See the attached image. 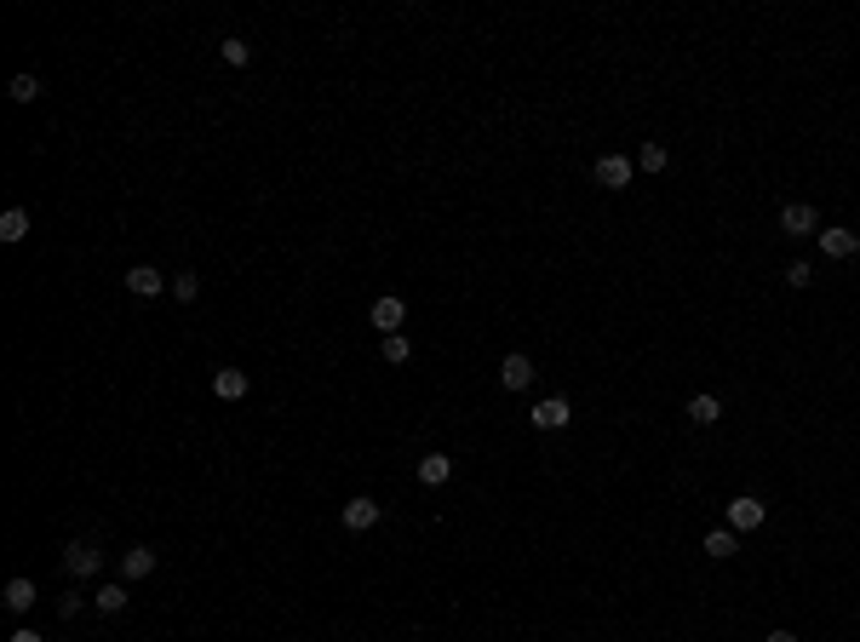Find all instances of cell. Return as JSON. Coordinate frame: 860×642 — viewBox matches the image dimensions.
Masks as SVG:
<instances>
[{
    "label": "cell",
    "instance_id": "cell-1",
    "mask_svg": "<svg viewBox=\"0 0 860 642\" xmlns=\"http://www.w3.org/2000/svg\"><path fill=\"white\" fill-rule=\"evenodd\" d=\"M769 522V505L757 499V493H740V499H729V528L734 534H752V528Z\"/></svg>",
    "mask_w": 860,
    "mask_h": 642
},
{
    "label": "cell",
    "instance_id": "cell-2",
    "mask_svg": "<svg viewBox=\"0 0 860 642\" xmlns=\"http://www.w3.org/2000/svg\"><path fill=\"white\" fill-rule=\"evenodd\" d=\"M98 562H104V556H98V545H92V539H69L64 545V568L75 579H92V574H98Z\"/></svg>",
    "mask_w": 860,
    "mask_h": 642
},
{
    "label": "cell",
    "instance_id": "cell-3",
    "mask_svg": "<svg viewBox=\"0 0 860 642\" xmlns=\"http://www.w3.org/2000/svg\"><path fill=\"white\" fill-rule=\"evenodd\" d=\"M368 321H373V327H379V333H384V338H391V333H402V321H407V305H402V298H396V293H384V298H373V310H368Z\"/></svg>",
    "mask_w": 860,
    "mask_h": 642
},
{
    "label": "cell",
    "instance_id": "cell-4",
    "mask_svg": "<svg viewBox=\"0 0 860 642\" xmlns=\"http://www.w3.org/2000/svg\"><path fill=\"white\" fill-rule=\"evenodd\" d=\"M780 229L786 236H820V218H815V207H809V201H792V207H780Z\"/></svg>",
    "mask_w": 860,
    "mask_h": 642
},
{
    "label": "cell",
    "instance_id": "cell-5",
    "mask_svg": "<svg viewBox=\"0 0 860 642\" xmlns=\"http://www.w3.org/2000/svg\"><path fill=\"white\" fill-rule=\"evenodd\" d=\"M338 522H345L350 534H368V528L379 522V499H368V493H356V499H350L345 511H338Z\"/></svg>",
    "mask_w": 860,
    "mask_h": 642
},
{
    "label": "cell",
    "instance_id": "cell-6",
    "mask_svg": "<svg viewBox=\"0 0 860 642\" xmlns=\"http://www.w3.org/2000/svg\"><path fill=\"white\" fill-rule=\"evenodd\" d=\"M127 293L132 298H155V293H167V275L155 270V264H132V270H127Z\"/></svg>",
    "mask_w": 860,
    "mask_h": 642
},
{
    "label": "cell",
    "instance_id": "cell-7",
    "mask_svg": "<svg viewBox=\"0 0 860 642\" xmlns=\"http://www.w3.org/2000/svg\"><path fill=\"white\" fill-rule=\"evenodd\" d=\"M528 419H534V430H562L568 419H574V407H568V396H545Z\"/></svg>",
    "mask_w": 860,
    "mask_h": 642
},
{
    "label": "cell",
    "instance_id": "cell-8",
    "mask_svg": "<svg viewBox=\"0 0 860 642\" xmlns=\"http://www.w3.org/2000/svg\"><path fill=\"white\" fill-rule=\"evenodd\" d=\"M500 384L505 391H528V384H534V361H528L523 350H511V356L500 361Z\"/></svg>",
    "mask_w": 860,
    "mask_h": 642
},
{
    "label": "cell",
    "instance_id": "cell-9",
    "mask_svg": "<svg viewBox=\"0 0 860 642\" xmlns=\"http://www.w3.org/2000/svg\"><path fill=\"white\" fill-rule=\"evenodd\" d=\"M247 391H252V379L241 367H218L213 373V396H218V402H241Z\"/></svg>",
    "mask_w": 860,
    "mask_h": 642
},
{
    "label": "cell",
    "instance_id": "cell-10",
    "mask_svg": "<svg viewBox=\"0 0 860 642\" xmlns=\"http://www.w3.org/2000/svg\"><path fill=\"white\" fill-rule=\"evenodd\" d=\"M150 574H155V551H150V545L120 551V579H127V585H132V579H150Z\"/></svg>",
    "mask_w": 860,
    "mask_h": 642
},
{
    "label": "cell",
    "instance_id": "cell-11",
    "mask_svg": "<svg viewBox=\"0 0 860 642\" xmlns=\"http://www.w3.org/2000/svg\"><path fill=\"white\" fill-rule=\"evenodd\" d=\"M597 184L602 190H625V184H631V161H625V155H602V161H597Z\"/></svg>",
    "mask_w": 860,
    "mask_h": 642
},
{
    "label": "cell",
    "instance_id": "cell-12",
    "mask_svg": "<svg viewBox=\"0 0 860 642\" xmlns=\"http://www.w3.org/2000/svg\"><path fill=\"white\" fill-rule=\"evenodd\" d=\"M820 252H826V259H855L860 236L855 229H820Z\"/></svg>",
    "mask_w": 860,
    "mask_h": 642
},
{
    "label": "cell",
    "instance_id": "cell-13",
    "mask_svg": "<svg viewBox=\"0 0 860 642\" xmlns=\"http://www.w3.org/2000/svg\"><path fill=\"white\" fill-rule=\"evenodd\" d=\"M447 476H453V459H447V453H425V459H419V482H425V488H442Z\"/></svg>",
    "mask_w": 860,
    "mask_h": 642
},
{
    "label": "cell",
    "instance_id": "cell-14",
    "mask_svg": "<svg viewBox=\"0 0 860 642\" xmlns=\"http://www.w3.org/2000/svg\"><path fill=\"white\" fill-rule=\"evenodd\" d=\"M734 551H740V534H734V528H711V534H706V556H711V562H729Z\"/></svg>",
    "mask_w": 860,
    "mask_h": 642
},
{
    "label": "cell",
    "instance_id": "cell-15",
    "mask_svg": "<svg viewBox=\"0 0 860 642\" xmlns=\"http://www.w3.org/2000/svg\"><path fill=\"white\" fill-rule=\"evenodd\" d=\"M0 602H6L12 614H29V608H35V579H23V574L6 579V597H0Z\"/></svg>",
    "mask_w": 860,
    "mask_h": 642
},
{
    "label": "cell",
    "instance_id": "cell-16",
    "mask_svg": "<svg viewBox=\"0 0 860 642\" xmlns=\"http://www.w3.org/2000/svg\"><path fill=\"white\" fill-rule=\"evenodd\" d=\"M92 602H98V614H127V579L98 585V591H92Z\"/></svg>",
    "mask_w": 860,
    "mask_h": 642
},
{
    "label": "cell",
    "instance_id": "cell-17",
    "mask_svg": "<svg viewBox=\"0 0 860 642\" xmlns=\"http://www.w3.org/2000/svg\"><path fill=\"white\" fill-rule=\"evenodd\" d=\"M688 419H694V425H717V419H723V402H717V396H706V391L688 396Z\"/></svg>",
    "mask_w": 860,
    "mask_h": 642
},
{
    "label": "cell",
    "instance_id": "cell-18",
    "mask_svg": "<svg viewBox=\"0 0 860 642\" xmlns=\"http://www.w3.org/2000/svg\"><path fill=\"white\" fill-rule=\"evenodd\" d=\"M23 236H29V213L6 207V213H0V241H23Z\"/></svg>",
    "mask_w": 860,
    "mask_h": 642
},
{
    "label": "cell",
    "instance_id": "cell-19",
    "mask_svg": "<svg viewBox=\"0 0 860 642\" xmlns=\"http://www.w3.org/2000/svg\"><path fill=\"white\" fill-rule=\"evenodd\" d=\"M173 298H178V305H196V298H201V275L196 270H178L173 275Z\"/></svg>",
    "mask_w": 860,
    "mask_h": 642
},
{
    "label": "cell",
    "instance_id": "cell-20",
    "mask_svg": "<svg viewBox=\"0 0 860 642\" xmlns=\"http://www.w3.org/2000/svg\"><path fill=\"white\" fill-rule=\"evenodd\" d=\"M218 58H224L229 69H241V64H247V58H252V46L241 41V35H229V41H218Z\"/></svg>",
    "mask_w": 860,
    "mask_h": 642
},
{
    "label": "cell",
    "instance_id": "cell-21",
    "mask_svg": "<svg viewBox=\"0 0 860 642\" xmlns=\"http://www.w3.org/2000/svg\"><path fill=\"white\" fill-rule=\"evenodd\" d=\"M384 361H391V367H407V361H414V344H407V333H391V338H384Z\"/></svg>",
    "mask_w": 860,
    "mask_h": 642
},
{
    "label": "cell",
    "instance_id": "cell-22",
    "mask_svg": "<svg viewBox=\"0 0 860 642\" xmlns=\"http://www.w3.org/2000/svg\"><path fill=\"white\" fill-rule=\"evenodd\" d=\"M6 92H12V104H35V98H41L46 87H41V75H18V81H12Z\"/></svg>",
    "mask_w": 860,
    "mask_h": 642
},
{
    "label": "cell",
    "instance_id": "cell-23",
    "mask_svg": "<svg viewBox=\"0 0 860 642\" xmlns=\"http://www.w3.org/2000/svg\"><path fill=\"white\" fill-rule=\"evenodd\" d=\"M637 166H643V173H665V166H671V155H665V143H643V155H637Z\"/></svg>",
    "mask_w": 860,
    "mask_h": 642
},
{
    "label": "cell",
    "instance_id": "cell-24",
    "mask_svg": "<svg viewBox=\"0 0 860 642\" xmlns=\"http://www.w3.org/2000/svg\"><path fill=\"white\" fill-rule=\"evenodd\" d=\"M809 282H815V270H809L803 259H797V264H786V287H809Z\"/></svg>",
    "mask_w": 860,
    "mask_h": 642
},
{
    "label": "cell",
    "instance_id": "cell-25",
    "mask_svg": "<svg viewBox=\"0 0 860 642\" xmlns=\"http://www.w3.org/2000/svg\"><path fill=\"white\" fill-rule=\"evenodd\" d=\"M58 614H64V620H75V614H81V591H69V597H58Z\"/></svg>",
    "mask_w": 860,
    "mask_h": 642
},
{
    "label": "cell",
    "instance_id": "cell-26",
    "mask_svg": "<svg viewBox=\"0 0 860 642\" xmlns=\"http://www.w3.org/2000/svg\"><path fill=\"white\" fill-rule=\"evenodd\" d=\"M6 642H41V637H35V631H12Z\"/></svg>",
    "mask_w": 860,
    "mask_h": 642
},
{
    "label": "cell",
    "instance_id": "cell-27",
    "mask_svg": "<svg viewBox=\"0 0 860 642\" xmlns=\"http://www.w3.org/2000/svg\"><path fill=\"white\" fill-rule=\"evenodd\" d=\"M769 642H797V637L792 631H769Z\"/></svg>",
    "mask_w": 860,
    "mask_h": 642
}]
</instances>
